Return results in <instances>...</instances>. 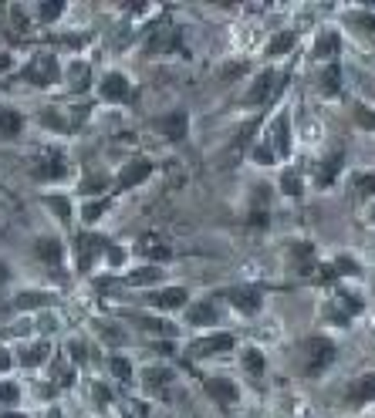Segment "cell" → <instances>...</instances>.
Wrapping results in <instances>:
<instances>
[{
    "label": "cell",
    "mask_w": 375,
    "mask_h": 418,
    "mask_svg": "<svg viewBox=\"0 0 375 418\" xmlns=\"http://www.w3.org/2000/svg\"><path fill=\"white\" fill-rule=\"evenodd\" d=\"M334 354H338V347H334V341H328V337H308V341H301V361H304V375L318 378L334 361Z\"/></svg>",
    "instance_id": "6da1fadb"
},
{
    "label": "cell",
    "mask_w": 375,
    "mask_h": 418,
    "mask_svg": "<svg viewBox=\"0 0 375 418\" xmlns=\"http://www.w3.org/2000/svg\"><path fill=\"white\" fill-rule=\"evenodd\" d=\"M284 84H288V75H284V71H274V68L260 71L257 82L250 84V91H247V105H267V101H274V98L284 91Z\"/></svg>",
    "instance_id": "7a4b0ae2"
},
{
    "label": "cell",
    "mask_w": 375,
    "mask_h": 418,
    "mask_svg": "<svg viewBox=\"0 0 375 418\" xmlns=\"http://www.w3.org/2000/svg\"><path fill=\"white\" fill-rule=\"evenodd\" d=\"M58 75H61V68H58V58L54 54H38V58H31V64L24 68V82H34L41 84V88H47V84L58 82Z\"/></svg>",
    "instance_id": "3957f363"
},
{
    "label": "cell",
    "mask_w": 375,
    "mask_h": 418,
    "mask_svg": "<svg viewBox=\"0 0 375 418\" xmlns=\"http://www.w3.org/2000/svg\"><path fill=\"white\" fill-rule=\"evenodd\" d=\"M34 179H41V182H58V179H65V172H68V166H65V159L58 156V152H41V159L34 162Z\"/></svg>",
    "instance_id": "277c9868"
},
{
    "label": "cell",
    "mask_w": 375,
    "mask_h": 418,
    "mask_svg": "<svg viewBox=\"0 0 375 418\" xmlns=\"http://www.w3.org/2000/svg\"><path fill=\"white\" fill-rule=\"evenodd\" d=\"M152 175V162L149 159H132L128 166L119 172V179H115V189H132V186H139V182H146Z\"/></svg>",
    "instance_id": "5b68a950"
},
{
    "label": "cell",
    "mask_w": 375,
    "mask_h": 418,
    "mask_svg": "<svg viewBox=\"0 0 375 418\" xmlns=\"http://www.w3.org/2000/svg\"><path fill=\"white\" fill-rule=\"evenodd\" d=\"M207 395L220 405H237L240 402V388L230 378H207Z\"/></svg>",
    "instance_id": "8992f818"
},
{
    "label": "cell",
    "mask_w": 375,
    "mask_h": 418,
    "mask_svg": "<svg viewBox=\"0 0 375 418\" xmlns=\"http://www.w3.org/2000/svg\"><path fill=\"white\" fill-rule=\"evenodd\" d=\"M345 402L352 405V408H362V405H369V402H375V371H369V375H362L352 388H348V395H345Z\"/></svg>",
    "instance_id": "52a82bcc"
},
{
    "label": "cell",
    "mask_w": 375,
    "mask_h": 418,
    "mask_svg": "<svg viewBox=\"0 0 375 418\" xmlns=\"http://www.w3.org/2000/svg\"><path fill=\"white\" fill-rule=\"evenodd\" d=\"M227 300L240 310V314H257L260 307H264V297L260 291H253V287H237V291H227Z\"/></svg>",
    "instance_id": "ba28073f"
},
{
    "label": "cell",
    "mask_w": 375,
    "mask_h": 418,
    "mask_svg": "<svg viewBox=\"0 0 375 418\" xmlns=\"http://www.w3.org/2000/svg\"><path fill=\"white\" fill-rule=\"evenodd\" d=\"M271 149H274V156H281V159L291 156V125H288V115H284V112L277 115V122L271 128Z\"/></svg>",
    "instance_id": "9c48e42d"
},
{
    "label": "cell",
    "mask_w": 375,
    "mask_h": 418,
    "mask_svg": "<svg viewBox=\"0 0 375 418\" xmlns=\"http://www.w3.org/2000/svg\"><path fill=\"white\" fill-rule=\"evenodd\" d=\"M176 44H179V38H176V27H172L169 21H163V24H156L152 38L146 41V51H149V54H163V51L176 47Z\"/></svg>",
    "instance_id": "30bf717a"
},
{
    "label": "cell",
    "mask_w": 375,
    "mask_h": 418,
    "mask_svg": "<svg viewBox=\"0 0 375 418\" xmlns=\"http://www.w3.org/2000/svg\"><path fill=\"white\" fill-rule=\"evenodd\" d=\"M132 95V88H128V78L119 75V71H109L105 78H102V98L105 101H125Z\"/></svg>",
    "instance_id": "8fae6325"
},
{
    "label": "cell",
    "mask_w": 375,
    "mask_h": 418,
    "mask_svg": "<svg viewBox=\"0 0 375 418\" xmlns=\"http://www.w3.org/2000/svg\"><path fill=\"white\" fill-rule=\"evenodd\" d=\"M105 250H109V243H105L102 236L82 233V236H78V263H82V270H88V267L95 263V256L105 253Z\"/></svg>",
    "instance_id": "7c38bea8"
},
{
    "label": "cell",
    "mask_w": 375,
    "mask_h": 418,
    "mask_svg": "<svg viewBox=\"0 0 375 418\" xmlns=\"http://www.w3.org/2000/svg\"><path fill=\"white\" fill-rule=\"evenodd\" d=\"M34 256L44 260V263H51V267H58V263L65 260V243H61L58 236H38V243H34Z\"/></svg>",
    "instance_id": "4fadbf2b"
},
{
    "label": "cell",
    "mask_w": 375,
    "mask_h": 418,
    "mask_svg": "<svg viewBox=\"0 0 375 418\" xmlns=\"http://www.w3.org/2000/svg\"><path fill=\"white\" fill-rule=\"evenodd\" d=\"M234 351V334H213L207 341H196L193 344V354L196 358H209V354H227Z\"/></svg>",
    "instance_id": "5bb4252c"
},
{
    "label": "cell",
    "mask_w": 375,
    "mask_h": 418,
    "mask_svg": "<svg viewBox=\"0 0 375 418\" xmlns=\"http://www.w3.org/2000/svg\"><path fill=\"white\" fill-rule=\"evenodd\" d=\"M159 128H163V135L169 142H183L186 132H190V119H186V112H172L166 119H159Z\"/></svg>",
    "instance_id": "9a60e30c"
},
{
    "label": "cell",
    "mask_w": 375,
    "mask_h": 418,
    "mask_svg": "<svg viewBox=\"0 0 375 418\" xmlns=\"http://www.w3.org/2000/svg\"><path fill=\"white\" fill-rule=\"evenodd\" d=\"M186 297H190V293L183 291V287H166V291L152 293L149 300H152V307H159V310H179V307H186Z\"/></svg>",
    "instance_id": "2e32d148"
},
{
    "label": "cell",
    "mask_w": 375,
    "mask_h": 418,
    "mask_svg": "<svg viewBox=\"0 0 375 418\" xmlns=\"http://www.w3.org/2000/svg\"><path fill=\"white\" fill-rule=\"evenodd\" d=\"M186 321H190L193 328H209V324H216V307H213L209 300H200V304L186 307Z\"/></svg>",
    "instance_id": "e0dca14e"
},
{
    "label": "cell",
    "mask_w": 375,
    "mask_h": 418,
    "mask_svg": "<svg viewBox=\"0 0 375 418\" xmlns=\"http://www.w3.org/2000/svg\"><path fill=\"white\" fill-rule=\"evenodd\" d=\"M51 304H54V293H44V291H24L14 297L17 310H38V307H51Z\"/></svg>",
    "instance_id": "ac0fdd59"
},
{
    "label": "cell",
    "mask_w": 375,
    "mask_h": 418,
    "mask_svg": "<svg viewBox=\"0 0 375 418\" xmlns=\"http://www.w3.org/2000/svg\"><path fill=\"white\" fill-rule=\"evenodd\" d=\"M291 260H294V270L308 277V273L315 270V247H311V243H294Z\"/></svg>",
    "instance_id": "d6986e66"
},
{
    "label": "cell",
    "mask_w": 375,
    "mask_h": 418,
    "mask_svg": "<svg viewBox=\"0 0 375 418\" xmlns=\"http://www.w3.org/2000/svg\"><path fill=\"white\" fill-rule=\"evenodd\" d=\"M47 354H51V347H47L44 341H38V344H27V347L17 354V361H21L24 368H38V365L47 361Z\"/></svg>",
    "instance_id": "ffe728a7"
},
{
    "label": "cell",
    "mask_w": 375,
    "mask_h": 418,
    "mask_svg": "<svg viewBox=\"0 0 375 418\" xmlns=\"http://www.w3.org/2000/svg\"><path fill=\"white\" fill-rule=\"evenodd\" d=\"M24 128V119L14 108H0V138H17Z\"/></svg>",
    "instance_id": "44dd1931"
},
{
    "label": "cell",
    "mask_w": 375,
    "mask_h": 418,
    "mask_svg": "<svg viewBox=\"0 0 375 418\" xmlns=\"http://www.w3.org/2000/svg\"><path fill=\"white\" fill-rule=\"evenodd\" d=\"M163 280V270L159 267H142V270H132L128 273V284L132 287H149V284H159Z\"/></svg>",
    "instance_id": "7402d4cb"
},
{
    "label": "cell",
    "mask_w": 375,
    "mask_h": 418,
    "mask_svg": "<svg viewBox=\"0 0 375 418\" xmlns=\"http://www.w3.org/2000/svg\"><path fill=\"white\" fill-rule=\"evenodd\" d=\"M139 250L146 253L149 260H169V256H172V250H169V247L163 243V240H159V236H146V240L139 243Z\"/></svg>",
    "instance_id": "603a6c76"
},
{
    "label": "cell",
    "mask_w": 375,
    "mask_h": 418,
    "mask_svg": "<svg viewBox=\"0 0 375 418\" xmlns=\"http://www.w3.org/2000/svg\"><path fill=\"white\" fill-rule=\"evenodd\" d=\"M352 193L355 199H365V196H375V172H362L352 179Z\"/></svg>",
    "instance_id": "cb8c5ba5"
},
{
    "label": "cell",
    "mask_w": 375,
    "mask_h": 418,
    "mask_svg": "<svg viewBox=\"0 0 375 418\" xmlns=\"http://www.w3.org/2000/svg\"><path fill=\"white\" fill-rule=\"evenodd\" d=\"M338 172H341V156H332L328 162H321V169H318V186H332L338 179Z\"/></svg>",
    "instance_id": "d4e9b609"
},
{
    "label": "cell",
    "mask_w": 375,
    "mask_h": 418,
    "mask_svg": "<svg viewBox=\"0 0 375 418\" xmlns=\"http://www.w3.org/2000/svg\"><path fill=\"white\" fill-rule=\"evenodd\" d=\"M338 34H321V38H318V44H315V54H318V58H321V61H328V58H334V54H338Z\"/></svg>",
    "instance_id": "484cf974"
},
{
    "label": "cell",
    "mask_w": 375,
    "mask_h": 418,
    "mask_svg": "<svg viewBox=\"0 0 375 418\" xmlns=\"http://www.w3.org/2000/svg\"><path fill=\"white\" fill-rule=\"evenodd\" d=\"M44 206L51 209L61 223H68V219H71V203H68L65 196H44Z\"/></svg>",
    "instance_id": "4316f807"
},
{
    "label": "cell",
    "mask_w": 375,
    "mask_h": 418,
    "mask_svg": "<svg viewBox=\"0 0 375 418\" xmlns=\"http://www.w3.org/2000/svg\"><path fill=\"white\" fill-rule=\"evenodd\" d=\"M281 189H284V196H291V199L301 196V172H297V169H284V175H281Z\"/></svg>",
    "instance_id": "83f0119b"
},
{
    "label": "cell",
    "mask_w": 375,
    "mask_h": 418,
    "mask_svg": "<svg viewBox=\"0 0 375 418\" xmlns=\"http://www.w3.org/2000/svg\"><path fill=\"white\" fill-rule=\"evenodd\" d=\"M244 371L253 378L264 375V354H260L257 347H247V351H244Z\"/></svg>",
    "instance_id": "f1b7e54d"
},
{
    "label": "cell",
    "mask_w": 375,
    "mask_h": 418,
    "mask_svg": "<svg viewBox=\"0 0 375 418\" xmlns=\"http://www.w3.org/2000/svg\"><path fill=\"white\" fill-rule=\"evenodd\" d=\"M291 47H294V34H291V31H284V34L271 38V44H267V54H271V58H281V54H288Z\"/></svg>",
    "instance_id": "f546056e"
},
{
    "label": "cell",
    "mask_w": 375,
    "mask_h": 418,
    "mask_svg": "<svg viewBox=\"0 0 375 418\" xmlns=\"http://www.w3.org/2000/svg\"><path fill=\"white\" fill-rule=\"evenodd\" d=\"M61 14H65V3H61V0H44L41 7H38V17H41V24H54Z\"/></svg>",
    "instance_id": "4dcf8cb0"
},
{
    "label": "cell",
    "mask_w": 375,
    "mask_h": 418,
    "mask_svg": "<svg viewBox=\"0 0 375 418\" xmlns=\"http://www.w3.org/2000/svg\"><path fill=\"white\" fill-rule=\"evenodd\" d=\"M142 378H146V384H149V388H163V384H169L172 371L156 365V368H146V371H142Z\"/></svg>",
    "instance_id": "1f68e13d"
},
{
    "label": "cell",
    "mask_w": 375,
    "mask_h": 418,
    "mask_svg": "<svg viewBox=\"0 0 375 418\" xmlns=\"http://www.w3.org/2000/svg\"><path fill=\"white\" fill-rule=\"evenodd\" d=\"M146 331H156V334H166V337H176V328L169 324V321H159V317H142L139 321Z\"/></svg>",
    "instance_id": "d6a6232c"
},
{
    "label": "cell",
    "mask_w": 375,
    "mask_h": 418,
    "mask_svg": "<svg viewBox=\"0 0 375 418\" xmlns=\"http://www.w3.org/2000/svg\"><path fill=\"white\" fill-rule=\"evenodd\" d=\"M359 270H362V267H359L352 256H338V260H334V273H341V277H359Z\"/></svg>",
    "instance_id": "836d02e7"
},
{
    "label": "cell",
    "mask_w": 375,
    "mask_h": 418,
    "mask_svg": "<svg viewBox=\"0 0 375 418\" xmlns=\"http://www.w3.org/2000/svg\"><path fill=\"white\" fill-rule=\"evenodd\" d=\"M21 398V388L14 381H0V405H17Z\"/></svg>",
    "instance_id": "e575fe53"
},
{
    "label": "cell",
    "mask_w": 375,
    "mask_h": 418,
    "mask_svg": "<svg viewBox=\"0 0 375 418\" xmlns=\"http://www.w3.org/2000/svg\"><path fill=\"white\" fill-rule=\"evenodd\" d=\"M109 368H112V375L119 381H132V365L125 358H109Z\"/></svg>",
    "instance_id": "d590c367"
},
{
    "label": "cell",
    "mask_w": 375,
    "mask_h": 418,
    "mask_svg": "<svg viewBox=\"0 0 375 418\" xmlns=\"http://www.w3.org/2000/svg\"><path fill=\"white\" fill-rule=\"evenodd\" d=\"M109 209V199H98V203H88L82 209V219L84 223H95V219H102V212Z\"/></svg>",
    "instance_id": "8d00e7d4"
},
{
    "label": "cell",
    "mask_w": 375,
    "mask_h": 418,
    "mask_svg": "<svg viewBox=\"0 0 375 418\" xmlns=\"http://www.w3.org/2000/svg\"><path fill=\"white\" fill-rule=\"evenodd\" d=\"M338 88H341V84H338V68L332 64V68L321 75V91H325V95H338Z\"/></svg>",
    "instance_id": "74e56055"
},
{
    "label": "cell",
    "mask_w": 375,
    "mask_h": 418,
    "mask_svg": "<svg viewBox=\"0 0 375 418\" xmlns=\"http://www.w3.org/2000/svg\"><path fill=\"white\" fill-rule=\"evenodd\" d=\"M105 186H109V182H105V175H91V179H84L82 182V196H98Z\"/></svg>",
    "instance_id": "f35d334b"
},
{
    "label": "cell",
    "mask_w": 375,
    "mask_h": 418,
    "mask_svg": "<svg viewBox=\"0 0 375 418\" xmlns=\"http://www.w3.org/2000/svg\"><path fill=\"white\" fill-rule=\"evenodd\" d=\"M355 122L365 125V128H375V115L365 108V105H355Z\"/></svg>",
    "instance_id": "ab89813d"
},
{
    "label": "cell",
    "mask_w": 375,
    "mask_h": 418,
    "mask_svg": "<svg viewBox=\"0 0 375 418\" xmlns=\"http://www.w3.org/2000/svg\"><path fill=\"white\" fill-rule=\"evenodd\" d=\"M338 297H341V304H345V310H348V314H359V310H362V300H359V297H352V293H338Z\"/></svg>",
    "instance_id": "60d3db41"
},
{
    "label": "cell",
    "mask_w": 375,
    "mask_h": 418,
    "mask_svg": "<svg viewBox=\"0 0 375 418\" xmlns=\"http://www.w3.org/2000/svg\"><path fill=\"white\" fill-rule=\"evenodd\" d=\"M41 122H44V125H47V128H58V132L65 128V119H61L58 112H51V108H47V112H44V115H41Z\"/></svg>",
    "instance_id": "b9f144b4"
},
{
    "label": "cell",
    "mask_w": 375,
    "mask_h": 418,
    "mask_svg": "<svg viewBox=\"0 0 375 418\" xmlns=\"http://www.w3.org/2000/svg\"><path fill=\"white\" fill-rule=\"evenodd\" d=\"M253 159H257L260 166H271V162H274V149H271V145H260V149L253 152Z\"/></svg>",
    "instance_id": "7bdbcfd3"
},
{
    "label": "cell",
    "mask_w": 375,
    "mask_h": 418,
    "mask_svg": "<svg viewBox=\"0 0 375 418\" xmlns=\"http://www.w3.org/2000/svg\"><path fill=\"white\" fill-rule=\"evenodd\" d=\"M105 260H109V263H112V267H122V260H125V250H122V247H109V250H105Z\"/></svg>",
    "instance_id": "ee69618b"
},
{
    "label": "cell",
    "mask_w": 375,
    "mask_h": 418,
    "mask_svg": "<svg viewBox=\"0 0 375 418\" xmlns=\"http://www.w3.org/2000/svg\"><path fill=\"white\" fill-rule=\"evenodd\" d=\"M68 347H71V358H75L78 365H82V361H88V351H84V344H82V341H71Z\"/></svg>",
    "instance_id": "f6af8a7d"
},
{
    "label": "cell",
    "mask_w": 375,
    "mask_h": 418,
    "mask_svg": "<svg viewBox=\"0 0 375 418\" xmlns=\"http://www.w3.org/2000/svg\"><path fill=\"white\" fill-rule=\"evenodd\" d=\"M352 21H355V24H362V31H375V17L372 14H355Z\"/></svg>",
    "instance_id": "bcb514c9"
},
{
    "label": "cell",
    "mask_w": 375,
    "mask_h": 418,
    "mask_svg": "<svg viewBox=\"0 0 375 418\" xmlns=\"http://www.w3.org/2000/svg\"><path fill=\"white\" fill-rule=\"evenodd\" d=\"M95 398L105 405V402H109V388H105V384H95Z\"/></svg>",
    "instance_id": "7dc6e473"
},
{
    "label": "cell",
    "mask_w": 375,
    "mask_h": 418,
    "mask_svg": "<svg viewBox=\"0 0 375 418\" xmlns=\"http://www.w3.org/2000/svg\"><path fill=\"white\" fill-rule=\"evenodd\" d=\"M7 280H10V263L0 260V284H7Z\"/></svg>",
    "instance_id": "c3c4849f"
},
{
    "label": "cell",
    "mask_w": 375,
    "mask_h": 418,
    "mask_svg": "<svg viewBox=\"0 0 375 418\" xmlns=\"http://www.w3.org/2000/svg\"><path fill=\"white\" fill-rule=\"evenodd\" d=\"M7 368H10V354L0 347V371H7Z\"/></svg>",
    "instance_id": "681fc988"
},
{
    "label": "cell",
    "mask_w": 375,
    "mask_h": 418,
    "mask_svg": "<svg viewBox=\"0 0 375 418\" xmlns=\"http://www.w3.org/2000/svg\"><path fill=\"white\" fill-rule=\"evenodd\" d=\"M0 418H27V415H21V412H3V408H0Z\"/></svg>",
    "instance_id": "f907efd6"
},
{
    "label": "cell",
    "mask_w": 375,
    "mask_h": 418,
    "mask_svg": "<svg viewBox=\"0 0 375 418\" xmlns=\"http://www.w3.org/2000/svg\"><path fill=\"white\" fill-rule=\"evenodd\" d=\"M7 68H10V54H3V58H0V71H7Z\"/></svg>",
    "instance_id": "816d5d0a"
},
{
    "label": "cell",
    "mask_w": 375,
    "mask_h": 418,
    "mask_svg": "<svg viewBox=\"0 0 375 418\" xmlns=\"http://www.w3.org/2000/svg\"><path fill=\"white\" fill-rule=\"evenodd\" d=\"M47 418H65V415H61L58 408H51V412H47Z\"/></svg>",
    "instance_id": "f5cc1de1"
},
{
    "label": "cell",
    "mask_w": 375,
    "mask_h": 418,
    "mask_svg": "<svg viewBox=\"0 0 375 418\" xmlns=\"http://www.w3.org/2000/svg\"><path fill=\"white\" fill-rule=\"evenodd\" d=\"M372 219H375V209H372Z\"/></svg>",
    "instance_id": "db71d44e"
},
{
    "label": "cell",
    "mask_w": 375,
    "mask_h": 418,
    "mask_svg": "<svg viewBox=\"0 0 375 418\" xmlns=\"http://www.w3.org/2000/svg\"><path fill=\"white\" fill-rule=\"evenodd\" d=\"M125 418H132V415H125Z\"/></svg>",
    "instance_id": "11a10c76"
}]
</instances>
